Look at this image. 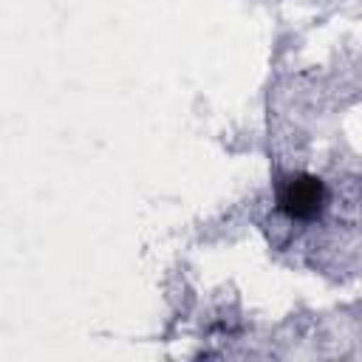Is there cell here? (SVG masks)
<instances>
[{"mask_svg": "<svg viewBox=\"0 0 362 362\" xmlns=\"http://www.w3.org/2000/svg\"><path fill=\"white\" fill-rule=\"evenodd\" d=\"M277 201L280 209L288 212L291 218H314L325 204V189L311 175H291L280 184Z\"/></svg>", "mask_w": 362, "mask_h": 362, "instance_id": "6da1fadb", "label": "cell"}]
</instances>
